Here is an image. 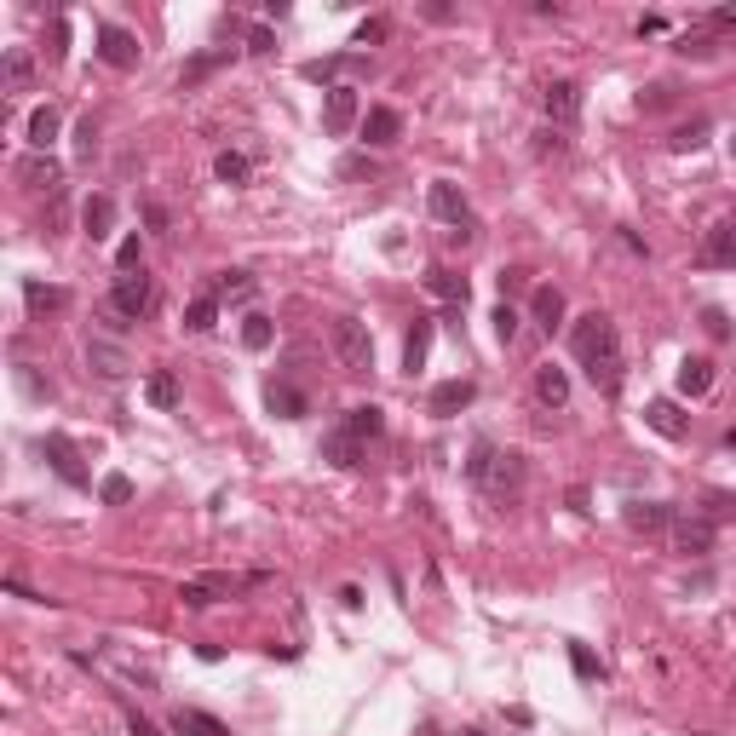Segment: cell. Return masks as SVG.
Masks as SVG:
<instances>
[{"label":"cell","instance_id":"4","mask_svg":"<svg viewBox=\"0 0 736 736\" xmlns=\"http://www.w3.org/2000/svg\"><path fill=\"white\" fill-rule=\"evenodd\" d=\"M363 121V104H357V87H345V81H334L328 87V98H322V133L328 138H345L351 127Z\"/></svg>","mask_w":736,"mask_h":736},{"label":"cell","instance_id":"52","mask_svg":"<svg viewBox=\"0 0 736 736\" xmlns=\"http://www.w3.org/2000/svg\"><path fill=\"white\" fill-rule=\"evenodd\" d=\"M535 150H541V156H558V150H564V138H558V133H541V144H535Z\"/></svg>","mask_w":736,"mask_h":736},{"label":"cell","instance_id":"7","mask_svg":"<svg viewBox=\"0 0 736 736\" xmlns=\"http://www.w3.org/2000/svg\"><path fill=\"white\" fill-rule=\"evenodd\" d=\"M150 299H156V288H150V276L144 271H133V276H121V282H115L110 288V311L115 317H144V311H150Z\"/></svg>","mask_w":736,"mask_h":736},{"label":"cell","instance_id":"18","mask_svg":"<svg viewBox=\"0 0 736 736\" xmlns=\"http://www.w3.org/2000/svg\"><path fill=\"white\" fill-rule=\"evenodd\" d=\"M265 403H271V414H282V420H305V414H311V397L299 386H288V380H271V386H265Z\"/></svg>","mask_w":736,"mask_h":736},{"label":"cell","instance_id":"6","mask_svg":"<svg viewBox=\"0 0 736 736\" xmlns=\"http://www.w3.org/2000/svg\"><path fill=\"white\" fill-rule=\"evenodd\" d=\"M248 581H259V575H196V581H184L179 598L190 604V610H207V604H219V598L242 593Z\"/></svg>","mask_w":736,"mask_h":736},{"label":"cell","instance_id":"31","mask_svg":"<svg viewBox=\"0 0 736 736\" xmlns=\"http://www.w3.org/2000/svg\"><path fill=\"white\" fill-rule=\"evenodd\" d=\"M213 322H219V299L213 294H196L190 305H184V328H190V334H207Z\"/></svg>","mask_w":736,"mask_h":736},{"label":"cell","instance_id":"46","mask_svg":"<svg viewBox=\"0 0 736 736\" xmlns=\"http://www.w3.org/2000/svg\"><path fill=\"white\" fill-rule=\"evenodd\" d=\"M368 173H374V161L368 156H345L340 161V179H368Z\"/></svg>","mask_w":736,"mask_h":736},{"label":"cell","instance_id":"51","mask_svg":"<svg viewBox=\"0 0 736 736\" xmlns=\"http://www.w3.org/2000/svg\"><path fill=\"white\" fill-rule=\"evenodd\" d=\"M144 225H150V230H167V207L150 202V207H144Z\"/></svg>","mask_w":736,"mask_h":736},{"label":"cell","instance_id":"21","mask_svg":"<svg viewBox=\"0 0 736 736\" xmlns=\"http://www.w3.org/2000/svg\"><path fill=\"white\" fill-rule=\"evenodd\" d=\"M644 420H650V432L673 437V443H679V437L690 432V420H685V414H679V403H673V397H656V403L644 409Z\"/></svg>","mask_w":736,"mask_h":736},{"label":"cell","instance_id":"16","mask_svg":"<svg viewBox=\"0 0 736 736\" xmlns=\"http://www.w3.org/2000/svg\"><path fill=\"white\" fill-rule=\"evenodd\" d=\"M472 397H478L472 380H443V386H432V414L437 420H455L460 409H472Z\"/></svg>","mask_w":736,"mask_h":736},{"label":"cell","instance_id":"30","mask_svg":"<svg viewBox=\"0 0 736 736\" xmlns=\"http://www.w3.org/2000/svg\"><path fill=\"white\" fill-rule=\"evenodd\" d=\"M81 225H87L92 242H104V236H110V225H115V202H110V196H92L87 213H81Z\"/></svg>","mask_w":736,"mask_h":736},{"label":"cell","instance_id":"32","mask_svg":"<svg viewBox=\"0 0 736 736\" xmlns=\"http://www.w3.org/2000/svg\"><path fill=\"white\" fill-rule=\"evenodd\" d=\"M207 294H213V299H248L253 294V276L248 271H219L213 282H207Z\"/></svg>","mask_w":736,"mask_h":736},{"label":"cell","instance_id":"38","mask_svg":"<svg viewBox=\"0 0 736 736\" xmlns=\"http://www.w3.org/2000/svg\"><path fill=\"white\" fill-rule=\"evenodd\" d=\"M98 495H104L110 506H127L133 501V478H127V472H110V478L98 483Z\"/></svg>","mask_w":736,"mask_h":736},{"label":"cell","instance_id":"54","mask_svg":"<svg viewBox=\"0 0 736 736\" xmlns=\"http://www.w3.org/2000/svg\"><path fill=\"white\" fill-rule=\"evenodd\" d=\"M731 161H736V138H731Z\"/></svg>","mask_w":736,"mask_h":736},{"label":"cell","instance_id":"42","mask_svg":"<svg viewBox=\"0 0 736 736\" xmlns=\"http://www.w3.org/2000/svg\"><path fill=\"white\" fill-rule=\"evenodd\" d=\"M46 58H52V64H64V58H69V23L64 18L52 23V46H46Z\"/></svg>","mask_w":736,"mask_h":736},{"label":"cell","instance_id":"41","mask_svg":"<svg viewBox=\"0 0 736 736\" xmlns=\"http://www.w3.org/2000/svg\"><path fill=\"white\" fill-rule=\"evenodd\" d=\"M115 265H121L127 276H133V271H144V242H138V236H127V242L115 248Z\"/></svg>","mask_w":736,"mask_h":736},{"label":"cell","instance_id":"50","mask_svg":"<svg viewBox=\"0 0 736 736\" xmlns=\"http://www.w3.org/2000/svg\"><path fill=\"white\" fill-rule=\"evenodd\" d=\"M713 29H736V6H719V12H708Z\"/></svg>","mask_w":736,"mask_h":736},{"label":"cell","instance_id":"33","mask_svg":"<svg viewBox=\"0 0 736 736\" xmlns=\"http://www.w3.org/2000/svg\"><path fill=\"white\" fill-rule=\"evenodd\" d=\"M426 288L443 305H466V276H455V271H426Z\"/></svg>","mask_w":736,"mask_h":736},{"label":"cell","instance_id":"45","mask_svg":"<svg viewBox=\"0 0 736 736\" xmlns=\"http://www.w3.org/2000/svg\"><path fill=\"white\" fill-rule=\"evenodd\" d=\"M702 328H708L713 340H731V322H725V311H713V305L702 311Z\"/></svg>","mask_w":736,"mask_h":736},{"label":"cell","instance_id":"35","mask_svg":"<svg viewBox=\"0 0 736 736\" xmlns=\"http://www.w3.org/2000/svg\"><path fill=\"white\" fill-rule=\"evenodd\" d=\"M271 340H276L271 317H259V311H248V317H242V345H248V351H271Z\"/></svg>","mask_w":736,"mask_h":736},{"label":"cell","instance_id":"27","mask_svg":"<svg viewBox=\"0 0 736 736\" xmlns=\"http://www.w3.org/2000/svg\"><path fill=\"white\" fill-rule=\"evenodd\" d=\"M58 127H64V115L52 110V104H41V110L29 115V150H52Z\"/></svg>","mask_w":736,"mask_h":736},{"label":"cell","instance_id":"11","mask_svg":"<svg viewBox=\"0 0 736 736\" xmlns=\"http://www.w3.org/2000/svg\"><path fill=\"white\" fill-rule=\"evenodd\" d=\"M87 363L104 374V380H121L127 368H133V357H127V345L110 340V334H87Z\"/></svg>","mask_w":736,"mask_h":736},{"label":"cell","instance_id":"25","mask_svg":"<svg viewBox=\"0 0 736 736\" xmlns=\"http://www.w3.org/2000/svg\"><path fill=\"white\" fill-rule=\"evenodd\" d=\"M173 731L179 736H230L213 713H202V708H173Z\"/></svg>","mask_w":736,"mask_h":736},{"label":"cell","instance_id":"36","mask_svg":"<svg viewBox=\"0 0 736 736\" xmlns=\"http://www.w3.org/2000/svg\"><path fill=\"white\" fill-rule=\"evenodd\" d=\"M213 173H219V184H248V156L219 150V156H213Z\"/></svg>","mask_w":736,"mask_h":736},{"label":"cell","instance_id":"8","mask_svg":"<svg viewBox=\"0 0 736 736\" xmlns=\"http://www.w3.org/2000/svg\"><path fill=\"white\" fill-rule=\"evenodd\" d=\"M98 58L110 69H133L138 64V35L121 23H98Z\"/></svg>","mask_w":736,"mask_h":736},{"label":"cell","instance_id":"39","mask_svg":"<svg viewBox=\"0 0 736 736\" xmlns=\"http://www.w3.org/2000/svg\"><path fill=\"white\" fill-rule=\"evenodd\" d=\"M75 156L81 161L98 156V121H92V115H81V127H75Z\"/></svg>","mask_w":736,"mask_h":736},{"label":"cell","instance_id":"37","mask_svg":"<svg viewBox=\"0 0 736 736\" xmlns=\"http://www.w3.org/2000/svg\"><path fill=\"white\" fill-rule=\"evenodd\" d=\"M667 144H673L679 156H685V150H702V144H708V121H685V127L667 138Z\"/></svg>","mask_w":736,"mask_h":736},{"label":"cell","instance_id":"22","mask_svg":"<svg viewBox=\"0 0 736 736\" xmlns=\"http://www.w3.org/2000/svg\"><path fill=\"white\" fill-rule=\"evenodd\" d=\"M529 317L541 322V328H558V322H564V294H558V288H547V282H541V288H535V294H529Z\"/></svg>","mask_w":736,"mask_h":736},{"label":"cell","instance_id":"19","mask_svg":"<svg viewBox=\"0 0 736 736\" xmlns=\"http://www.w3.org/2000/svg\"><path fill=\"white\" fill-rule=\"evenodd\" d=\"M535 397H541L547 409H564V403H570V374L558 363H541L535 368Z\"/></svg>","mask_w":736,"mask_h":736},{"label":"cell","instance_id":"44","mask_svg":"<svg viewBox=\"0 0 736 736\" xmlns=\"http://www.w3.org/2000/svg\"><path fill=\"white\" fill-rule=\"evenodd\" d=\"M386 29H391L386 18H368L363 29H357V46H380V41H386Z\"/></svg>","mask_w":736,"mask_h":736},{"label":"cell","instance_id":"14","mask_svg":"<svg viewBox=\"0 0 736 736\" xmlns=\"http://www.w3.org/2000/svg\"><path fill=\"white\" fill-rule=\"evenodd\" d=\"M621 524L633 529V535H662V529H673V506H662V501H627Z\"/></svg>","mask_w":736,"mask_h":736},{"label":"cell","instance_id":"24","mask_svg":"<svg viewBox=\"0 0 736 736\" xmlns=\"http://www.w3.org/2000/svg\"><path fill=\"white\" fill-rule=\"evenodd\" d=\"M23 299H29V311H35V317H52V311H64V305H69L64 288H52V282H35V276L23 282Z\"/></svg>","mask_w":736,"mask_h":736},{"label":"cell","instance_id":"10","mask_svg":"<svg viewBox=\"0 0 736 736\" xmlns=\"http://www.w3.org/2000/svg\"><path fill=\"white\" fill-rule=\"evenodd\" d=\"M12 173H18L23 190H46V196L64 184V167L46 156V150H29V156H18V167H12Z\"/></svg>","mask_w":736,"mask_h":736},{"label":"cell","instance_id":"20","mask_svg":"<svg viewBox=\"0 0 736 736\" xmlns=\"http://www.w3.org/2000/svg\"><path fill=\"white\" fill-rule=\"evenodd\" d=\"M322 460H334V466H363V437H351L345 426H334V432L322 437Z\"/></svg>","mask_w":736,"mask_h":736},{"label":"cell","instance_id":"48","mask_svg":"<svg viewBox=\"0 0 736 736\" xmlns=\"http://www.w3.org/2000/svg\"><path fill=\"white\" fill-rule=\"evenodd\" d=\"M708 518H736V495H708Z\"/></svg>","mask_w":736,"mask_h":736},{"label":"cell","instance_id":"28","mask_svg":"<svg viewBox=\"0 0 736 736\" xmlns=\"http://www.w3.org/2000/svg\"><path fill=\"white\" fill-rule=\"evenodd\" d=\"M29 87H35V58L23 46H12L6 52V92H29Z\"/></svg>","mask_w":736,"mask_h":736},{"label":"cell","instance_id":"13","mask_svg":"<svg viewBox=\"0 0 736 736\" xmlns=\"http://www.w3.org/2000/svg\"><path fill=\"white\" fill-rule=\"evenodd\" d=\"M673 552H679V558H708L713 552V518H673Z\"/></svg>","mask_w":736,"mask_h":736},{"label":"cell","instance_id":"17","mask_svg":"<svg viewBox=\"0 0 736 736\" xmlns=\"http://www.w3.org/2000/svg\"><path fill=\"white\" fill-rule=\"evenodd\" d=\"M397 133H403V115L391 110V104H374V110L363 115V144H368V150H380V144H391Z\"/></svg>","mask_w":736,"mask_h":736},{"label":"cell","instance_id":"53","mask_svg":"<svg viewBox=\"0 0 736 736\" xmlns=\"http://www.w3.org/2000/svg\"><path fill=\"white\" fill-rule=\"evenodd\" d=\"M127 719H133V736H161L156 725H150V719H144V713H127Z\"/></svg>","mask_w":736,"mask_h":736},{"label":"cell","instance_id":"26","mask_svg":"<svg viewBox=\"0 0 736 736\" xmlns=\"http://www.w3.org/2000/svg\"><path fill=\"white\" fill-rule=\"evenodd\" d=\"M673 380H679V391H685V397H702V391L713 386V363H708V357H685Z\"/></svg>","mask_w":736,"mask_h":736},{"label":"cell","instance_id":"43","mask_svg":"<svg viewBox=\"0 0 736 736\" xmlns=\"http://www.w3.org/2000/svg\"><path fill=\"white\" fill-rule=\"evenodd\" d=\"M570 662H575L581 679H598V662H593V650H587V644H570Z\"/></svg>","mask_w":736,"mask_h":736},{"label":"cell","instance_id":"49","mask_svg":"<svg viewBox=\"0 0 736 736\" xmlns=\"http://www.w3.org/2000/svg\"><path fill=\"white\" fill-rule=\"evenodd\" d=\"M248 52H271V29H265V23H253L248 29Z\"/></svg>","mask_w":736,"mask_h":736},{"label":"cell","instance_id":"29","mask_svg":"<svg viewBox=\"0 0 736 736\" xmlns=\"http://www.w3.org/2000/svg\"><path fill=\"white\" fill-rule=\"evenodd\" d=\"M340 426H345L351 437H363V443H368V437H380V432H386V414L374 409V403H363V409H351V414H345Z\"/></svg>","mask_w":736,"mask_h":736},{"label":"cell","instance_id":"47","mask_svg":"<svg viewBox=\"0 0 736 736\" xmlns=\"http://www.w3.org/2000/svg\"><path fill=\"white\" fill-rule=\"evenodd\" d=\"M679 52H685V58H708L713 41H708V35H685V41H679Z\"/></svg>","mask_w":736,"mask_h":736},{"label":"cell","instance_id":"15","mask_svg":"<svg viewBox=\"0 0 736 736\" xmlns=\"http://www.w3.org/2000/svg\"><path fill=\"white\" fill-rule=\"evenodd\" d=\"M541 104H547V115L558 127H575V115H581V87H575V81H547Z\"/></svg>","mask_w":736,"mask_h":736},{"label":"cell","instance_id":"23","mask_svg":"<svg viewBox=\"0 0 736 736\" xmlns=\"http://www.w3.org/2000/svg\"><path fill=\"white\" fill-rule=\"evenodd\" d=\"M426 351H432V317H414L409 340H403V368L420 374V368H426Z\"/></svg>","mask_w":736,"mask_h":736},{"label":"cell","instance_id":"40","mask_svg":"<svg viewBox=\"0 0 736 736\" xmlns=\"http://www.w3.org/2000/svg\"><path fill=\"white\" fill-rule=\"evenodd\" d=\"M489 322H495V340H501V345H512V340H518V311H512L506 299L495 305V317H489Z\"/></svg>","mask_w":736,"mask_h":736},{"label":"cell","instance_id":"5","mask_svg":"<svg viewBox=\"0 0 736 736\" xmlns=\"http://www.w3.org/2000/svg\"><path fill=\"white\" fill-rule=\"evenodd\" d=\"M426 207H432V219H443V225H455L449 236H472V207H466V196H460V184L437 179L432 190H426Z\"/></svg>","mask_w":736,"mask_h":736},{"label":"cell","instance_id":"3","mask_svg":"<svg viewBox=\"0 0 736 736\" xmlns=\"http://www.w3.org/2000/svg\"><path fill=\"white\" fill-rule=\"evenodd\" d=\"M328 345H334V357H340L345 374H368V368H374V340H368V328L357 317H334Z\"/></svg>","mask_w":736,"mask_h":736},{"label":"cell","instance_id":"9","mask_svg":"<svg viewBox=\"0 0 736 736\" xmlns=\"http://www.w3.org/2000/svg\"><path fill=\"white\" fill-rule=\"evenodd\" d=\"M41 449H46V460H52V472H58V478H64V483H75V489H87V466H81V449H75V443H69V437L64 432H46V443H41Z\"/></svg>","mask_w":736,"mask_h":736},{"label":"cell","instance_id":"12","mask_svg":"<svg viewBox=\"0 0 736 736\" xmlns=\"http://www.w3.org/2000/svg\"><path fill=\"white\" fill-rule=\"evenodd\" d=\"M696 265H702V271L736 265V219H725V225H713L708 236H702V248H696Z\"/></svg>","mask_w":736,"mask_h":736},{"label":"cell","instance_id":"2","mask_svg":"<svg viewBox=\"0 0 736 736\" xmlns=\"http://www.w3.org/2000/svg\"><path fill=\"white\" fill-rule=\"evenodd\" d=\"M466 478L478 483L489 501H506V495H518V489H524V455L495 449L489 437H478V443H472V460H466Z\"/></svg>","mask_w":736,"mask_h":736},{"label":"cell","instance_id":"34","mask_svg":"<svg viewBox=\"0 0 736 736\" xmlns=\"http://www.w3.org/2000/svg\"><path fill=\"white\" fill-rule=\"evenodd\" d=\"M144 397H150V409H173V403H179V380H173L167 368H156V374L144 380Z\"/></svg>","mask_w":736,"mask_h":736},{"label":"cell","instance_id":"1","mask_svg":"<svg viewBox=\"0 0 736 736\" xmlns=\"http://www.w3.org/2000/svg\"><path fill=\"white\" fill-rule=\"evenodd\" d=\"M570 351H575V363L587 368L593 391L616 397L621 391V334H616V322L604 317V311H587V317L570 328Z\"/></svg>","mask_w":736,"mask_h":736}]
</instances>
